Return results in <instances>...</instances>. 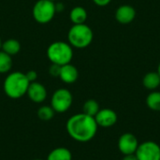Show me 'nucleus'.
Masks as SVG:
<instances>
[{
    "label": "nucleus",
    "instance_id": "1",
    "mask_svg": "<svg viewBox=\"0 0 160 160\" xmlns=\"http://www.w3.org/2000/svg\"><path fill=\"white\" fill-rule=\"evenodd\" d=\"M98 128L95 117L83 112L72 115L66 125L68 135L79 142H88L93 140L98 132Z\"/></svg>",
    "mask_w": 160,
    "mask_h": 160
},
{
    "label": "nucleus",
    "instance_id": "2",
    "mask_svg": "<svg viewBox=\"0 0 160 160\" xmlns=\"http://www.w3.org/2000/svg\"><path fill=\"white\" fill-rule=\"evenodd\" d=\"M29 84L30 82L27 80L25 73L21 71H14L6 77L3 89L8 98L12 99H18L26 95Z\"/></svg>",
    "mask_w": 160,
    "mask_h": 160
},
{
    "label": "nucleus",
    "instance_id": "3",
    "mask_svg": "<svg viewBox=\"0 0 160 160\" xmlns=\"http://www.w3.org/2000/svg\"><path fill=\"white\" fill-rule=\"evenodd\" d=\"M47 56L52 64L64 66L71 63L73 58V47L65 41H55L49 45Z\"/></svg>",
    "mask_w": 160,
    "mask_h": 160
},
{
    "label": "nucleus",
    "instance_id": "4",
    "mask_svg": "<svg viewBox=\"0 0 160 160\" xmlns=\"http://www.w3.org/2000/svg\"><path fill=\"white\" fill-rule=\"evenodd\" d=\"M93 38V30L85 23L73 24L68 33V43L76 49L87 48L92 43Z\"/></svg>",
    "mask_w": 160,
    "mask_h": 160
},
{
    "label": "nucleus",
    "instance_id": "5",
    "mask_svg": "<svg viewBox=\"0 0 160 160\" xmlns=\"http://www.w3.org/2000/svg\"><path fill=\"white\" fill-rule=\"evenodd\" d=\"M56 13L55 4L50 0H38L33 7V17L38 23L50 22Z\"/></svg>",
    "mask_w": 160,
    "mask_h": 160
},
{
    "label": "nucleus",
    "instance_id": "6",
    "mask_svg": "<svg viewBox=\"0 0 160 160\" xmlns=\"http://www.w3.org/2000/svg\"><path fill=\"white\" fill-rule=\"evenodd\" d=\"M73 97L69 90L66 88L57 89L52 96L51 107L55 112L63 113L69 110L72 105Z\"/></svg>",
    "mask_w": 160,
    "mask_h": 160
},
{
    "label": "nucleus",
    "instance_id": "7",
    "mask_svg": "<svg viewBox=\"0 0 160 160\" xmlns=\"http://www.w3.org/2000/svg\"><path fill=\"white\" fill-rule=\"evenodd\" d=\"M138 160H160V146L155 142L140 143L135 153Z\"/></svg>",
    "mask_w": 160,
    "mask_h": 160
},
{
    "label": "nucleus",
    "instance_id": "8",
    "mask_svg": "<svg viewBox=\"0 0 160 160\" xmlns=\"http://www.w3.org/2000/svg\"><path fill=\"white\" fill-rule=\"evenodd\" d=\"M139 144L138 139L131 133H124L118 140V149L124 156L135 154Z\"/></svg>",
    "mask_w": 160,
    "mask_h": 160
},
{
    "label": "nucleus",
    "instance_id": "9",
    "mask_svg": "<svg viewBox=\"0 0 160 160\" xmlns=\"http://www.w3.org/2000/svg\"><path fill=\"white\" fill-rule=\"evenodd\" d=\"M95 120L98 127L101 128H111L113 127L118 120L117 113L112 109H100L99 112L96 114Z\"/></svg>",
    "mask_w": 160,
    "mask_h": 160
},
{
    "label": "nucleus",
    "instance_id": "10",
    "mask_svg": "<svg viewBox=\"0 0 160 160\" xmlns=\"http://www.w3.org/2000/svg\"><path fill=\"white\" fill-rule=\"evenodd\" d=\"M26 95L34 103H42L47 98V89L42 83L34 82L29 84Z\"/></svg>",
    "mask_w": 160,
    "mask_h": 160
},
{
    "label": "nucleus",
    "instance_id": "11",
    "mask_svg": "<svg viewBox=\"0 0 160 160\" xmlns=\"http://www.w3.org/2000/svg\"><path fill=\"white\" fill-rule=\"evenodd\" d=\"M136 17V10L130 5H121L115 11V19L121 24H129Z\"/></svg>",
    "mask_w": 160,
    "mask_h": 160
},
{
    "label": "nucleus",
    "instance_id": "12",
    "mask_svg": "<svg viewBox=\"0 0 160 160\" xmlns=\"http://www.w3.org/2000/svg\"><path fill=\"white\" fill-rule=\"evenodd\" d=\"M59 78L65 83L71 84V83H74L78 80L79 71L75 66H73L71 63H69V64H67V65H64L61 67Z\"/></svg>",
    "mask_w": 160,
    "mask_h": 160
},
{
    "label": "nucleus",
    "instance_id": "13",
    "mask_svg": "<svg viewBox=\"0 0 160 160\" xmlns=\"http://www.w3.org/2000/svg\"><path fill=\"white\" fill-rule=\"evenodd\" d=\"M142 84L144 88L155 91L160 86V76L158 71H151L144 75L142 79Z\"/></svg>",
    "mask_w": 160,
    "mask_h": 160
},
{
    "label": "nucleus",
    "instance_id": "14",
    "mask_svg": "<svg viewBox=\"0 0 160 160\" xmlns=\"http://www.w3.org/2000/svg\"><path fill=\"white\" fill-rule=\"evenodd\" d=\"M69 18L73 24L85 23L87 20V11L83 7H81V6L74 7L70 10Z\"/></svg>",
    "mask_w": 160,
    "mask_h": 160
},
{
    "label": "nucleus",
    "instance_id": "15",
    "mask_svg": "<svg viewBox=\"0 0 160 160\" xmlns=\"http://www.w3.org/2000/svg\"><path fill=\"white\" fill-rule=\"evenodd\" d=\"M46 160H72V154L68 148L58 147L49 153Z\"/></svg>",
    "mask_w": 160,
    "mask_h": 160
},
{
    "label": "nucleus",
    "instance_id": "16",
    "mask_svg": "<svg viewBox=\"0 0 160 160\" xmlns=\"http://www.w3.org/2000/svg\"><path fill=\"white\" fill-rule=\"evenodd\" d=\"M2 51L10 56L16 55L21 51V44L18 40L14 38H9L2 43Z\"/></svg>",
    "mask_w": 160,
    "mask_h": 160
},
{
    "label": "nucleus",
    "instance_id": "17",
    "mask_svg": "<svg viewBox=\"0 0 160 160\" xmlns=\"http://www.w3.org/2000/svg\"><path fill=\"white\" fill-rule=\"evenodd\" d=\"M146 105L147 107L154 111L160 112V92L159 91H152L146 98Z\"/></svg>",
    "mask_w": 160,
    "mask_h": 160
},
{
    "label": "nucleus",
    "instance_id": "18",
    "mask_svg": "<svg viewBox=\"0 0 160 160\" xmlns=\"http://www.w3.org/2000/svg\"><path fill=\"white\" fill-rule=\"evenodd\" d=\"M99 110H100L99 104L95 99L86 100L82 106V112L87 114V115L93 116V117L96 116V114L99 112Z\"/></svg>",
    "mask_w": 160,
    "mask_h": 160
},
{
    "label": "nucleus",
    "instance_id": "19",
    "mask_svg": "<svg viewBox=\"0 0 160 160\" xmlns=\"http://www.w3.org/2000/svg\"><path fill=\"white\" fill-rule=\"evenodd\" d=\"M12 56L0 50V73H8L12 68Z\"/></svg>",
    "mask_w": 160,
    "mask_h": 160
},
{
    "label": "nucleus",
    "instance_id": "20",
    "mask_svg": "<svg viewBox=\"0 0 160 160\" xmlns=\"http://www.w3.org/2000/svg\"><path fill=\"white\" fill-rule=\"evenodd\" d=\"M54 112H55L51 107V105L50 106L44 105L38 110V117L42 121H50L53 118Z\"/></svg>",
    "mask_w": 160,
    "mask_h": 160
},
{
    "label": "nucleus",
    "instance_id": "21",
    "mask_svg": "<svg viewBox=\"0 0 160 160\" xmlns=\"http://www.w3.org/2000/svg\"><path fill=\"white\" fill-rule=\"evenodd\" d=\"M60 70H61V66L52 64L51 67L49 68V74L52 77H59Z\"/></svg>",
    "mask_w": 160,
    "mask_h": 160
},
{
    "label": "nucleus",
    "instance_id": "22",
    "mask_svg": "<svg viewBox=\"0 0 160 160\" xmlns=\"http://www.w3.org/2000/svg\"><path fill=\"white\" fill-rule=\"evenodd\" d=\"M25 76L27 78V80L29 81V82H37V79H38V73L35 71V70H29L25 73Z\"/></svg>",
    "mask_w": 160,
    "mask_h": 160
},
{
    "label": "nucleus",
    "instance_id": "23",
    "mask_svg": "<svg viewBox=\"0 0 160 160\" xmlns=\"http://www.w3.org/2000/svg\"><path fill=\"white\" fill-rule=\"evenodd\" d=\"M112 0H93V2L99 7H105L107 5H109L111 3Z\"/></svg>",
    "mask_w": 160,
    "mask_h": 160
},
{
    "label": "nucleus",
    "instance_id": "24",
    "mask_svg": "<svg viewBox=\"0 0 160 160\" xmlns=\"http://www.w3.org/2000/svg\"><path fill=\"white\" fill-rule=\"evenodd\" d=\"M122 160H138V158L135 154H131V155H125Z\"/></svg>",
    "mask_w": 160,
    "mask_h": 160
},
{
    "label": "nucleus",
    "instance_id": "25",
    "mask_svg": "<svg viewBox=\"0 0 160 160\" xmlns=\"http://www.w3.org/2000/svg\"><path fill=\"white\" fill-rule=\"evenodd\" d=\"M54 4H55V3H54ZM64 8H65V7H64L63 3H56V4H55V10H56V12L63 11Z\"/></svg>",
    "mask_w": 160,
    "mask_h": 160
},
{
    "label": "nucleus",
    "instance_id": "26",
    "mask_svg": "<svg viewBox=\"0 0 160 160\" xmlns=\"http://www.w3.org/2000/svg\"><path fill=\"white\" fill-rule=\"evenodd\" d=\"M158 73L159 74V76H160V63H159V65H158Z\"/></svg>",
    "mask_w": 160,
    "mask_h": 160
},
{
    "label": "nucleus",
    "instance_id": "27",
    "mask_svg": "<svg viewBox=\"0 0 160 160\" xmlns=\"http://www.w3.org/2000/svg\"><path fill=\"white\" fill-rule=\"evenodd\" d=\"M2 39H1V37H0V50H1V48H2Z\"/></svg>",
    "mask_w": 160,
    "mask_h": 160
},
{
    "label": "nucleus",
    "instance_id": "28",
    "mask_svg": "<svg viewBox=\"0 0 160 160\" xmlns=\"http://www.w3.org/2000/svg\"><path fill=\"white\" fill-rule=\"evenodd\" d=\"M50 1H52V2H54V1H56V0H50Z\"/></svg>",
    "mask_w": 160,
    "mask_h": 160
},
{
    "label": "nucleus",
    "instance_id": "29",
    "mask_svg": "<svg viewBox=\"0 0 160 160\" xmlns=\"http://www.w3.org/2000/svg\"><path fill=\"white\" fill-rule=\"evenodd\" d=\"M33 160H43V159H38H38H33Z\"/></svg>",
    "mask_w": 160,
    "mask_h": 160
}]
</instances>
